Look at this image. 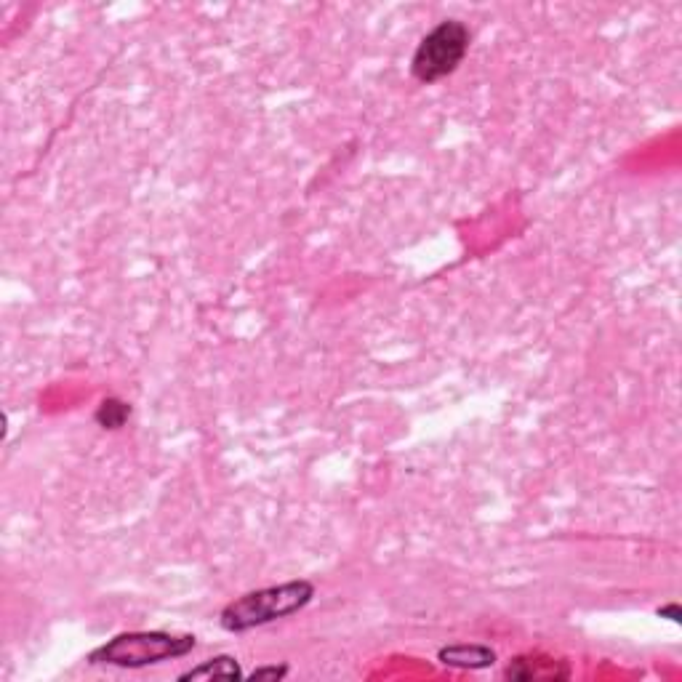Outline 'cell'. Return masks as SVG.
<instances>
[{
    "instance_id": "cell-1",
    "label": "cell",
    "mask_w": 682,
    "mask_h": 682,
    "mask_svg": "<svg viewBox=\"0 0 682 682\" xmlns=\"http://www.w3.org/2000/svg\"><path fill=\"white\" fill-rule=\"evenodd\" d=\"M315 597V584L307 579L286 581L278 587H264L256 592L232 600L222 613H219V624L227 632H248V629L264 627L272 621L288 619L294 613L304 611Z\"/></svg>"
},
{
    "instance_id": "cell-2",
    "label": "cell",
    "mask_w": 682,
    "mask_h": 682,
    "mask_svg": "<svg viewBox=\"0 0 682 682\" xmlns=\"http://www.w3.org/2000/svg\"><path fill=\"white\" fill-rule=\"evenodd\" d=\"M192 635H171V632H123L88 653L91 664L118 669H144L163 661L182 659L195 651Z\"/></svg>"
},
{
    "instance_id": "cell-3",
    "label": "cell",
    "mask_w": 682,
    "mask_h": 682,
    "mask_svg": "<svg viewBox=\"0 0 682 682\" xmlns=\"http://www.w3.org/2000/svg\"><path fill=\"white\" fill-rule=\"evenodd\" d=\"M469 43H472V32L467 24L459 19H445L432 27L416 46L411 59V75L427 86L448 78L464 62Z\"/></svg>"
},
{
    "instance_id": "cell-4",
    "label": "cell",
    "mask_w": 682,
    "mask_h": 682,
    "mask_svg": "<svg viewBox=\"0 0 682 682\" xmlns=\"http://www.w3.org/2000/svg\"><path fill=\"white\" fill-rule=\"evenodd\" d=\"M507 677L509 680L520 682L568 680V677H571V667H568L565 661L544 656V653H525V656H517V659L509 664Z\"/></svg>"
},
{
    "instance_id": "cell-5",
    "label": "cell",
    "mask_w": 682,
    "mask_h": 682,
    "mask_svg": "<svg viewBox=\"0 0 682 682\" xmlns=\"http://www.w3.org/2000/svg\"><path fill=\"white\" fill-rule=\"evenodd\" d=\"M437 659H440V664H445V667L488 669L496 664V653H493L488 645L459 643L440 648V651H437Z\"/></svg>"
},
{
    "instance_id": "cell-6",
    "label": "cell",
    "mask_w": 682,
    "mask_h": 682,
    "mask_svg": "<svg viewBox=\"0 0 682 682\" xmlns=\"http://www.w3.org/2000/svg\"><path fill=\"white\" fill-rule=\"evenodd\" d=\"M243 677V669H240V664L232 656H216V659H208L203 661L200 667L190 669V672H184V675H179V680L187 682V680H240Z\"/></svg>"
},
{
    "instance_id": "cell-7",
    "label": "cell",
    "mask_w": 682,
    "mask_h": 682,
    "mask_svg": "<svg viewBox=\"0 0 682 682\" xmlns=\"http://www.w3.org/2000/svg\"><path fill=\"white\" fill-rule=\"evenodd\" d=\"M94 419L99 427L110 429V432L123 429L126 427V421L131 419V405H128L126 400H120V397H104L102 403H99V408H96Z\"/></svg>"
},
{
    "instance_id": "cell-8",
    "label": "cell",
    "mask_w": 682,
    "mask_h": 682,
    "mask_svg": "<svg viewBox=\"0 0 682 682\" xmlns=\"http://www.w3.org/2000/svg\"><path fill=\"white\" fill-rule=\"evenodd\" d=\"M288 675V667H262L251 672V680H283Z\"/></svg>"
},
{
    "instance_id": "cell-9",
    "label": "cell",
    "mask_w": 682,
    "mask_h": 682,
    "mask_svg": "<svg viewBox=\"0 0 682 682\" xmlns=\"http://www.w3.org/2000/svg\"><path fill=\"white\" fill-rule=\"evenodd\" d=\"M659 616H661V619H669V621H680L682 619L680 605H677V603L664 605V608H659Z\"/></svg>"
}]
</instances>
